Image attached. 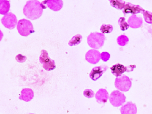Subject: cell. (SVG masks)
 <instances>
[{
    "label": "cell",
    "instance_id": "30bf717a",
    "mask_svg": "<svg viewBox=\"0 0 152 114\" xmlns=\"http://www.w3.org/2000/svg\"><path fill=\"white\" fill-rule=\"evenodd\" d=\"M108 67L105 65L95 67L92 69V70L89 74L90 78L93 81H97L103 74L107 71Z\"/></svg>",
    "mask_w": 152,
    "mask_h": 114
},
{
    "label": "cell",
    "instance_id": "ba28073f",
    "mask_svg": "<svg viewBox=\"0 0 152 114\" xmlns=\"http://www.w3.org/2000/svg\"><path fill=\"white\" fill-rule=\"evenodd\" d=\"M144 11V9L140 6L133 5L130 2L126 3L122 10V12L124 15H126L129 13L133 15H136V14L143 13Z\"/></svg>",
    "mask_w": 152,
    "mask_h": 114
},
{
    "label": "cell",
    "instance_id": "d4e9b609",
    "mask_svg": "<svg viewBox=\"0 0 152 114\" xmlns=\"http://www.w3.org/2000/svg\"><path fill=\"white\" fill-rule=\"evenodd\" d=\"M101 59L104 62H107L108 61L110 57V55L109 53L107 52H102L101 54Z\"/></svg>",
    "mask_w": 152,
    "mask_h": 114
},
{
    "label": "cell",
    "instance_id": "ffe728a7",
    "mask_svg": "<svg viewBox=\"0 0 152 114\" xmlns=\"http://www.w3.org/2000/svg\"><path fill=\"white\" fill-rule=\"evenodd\" d=\"M100 30L103 34L106 33H110L113 31V26L110 24H103L101 26Z\"/></svg>",
    "mask_w": 152,
    "mask_h": 114
},
{
    "label": "cell",
    "instance_id": "603a6c76",
    "mask_svg": "<svg viewBox=\"0 0 152 114\" xmlns=\"http://www.w3.org/2000/svg\"><path fill=\"white\" fill-rule=\"evenodd\" d=\"M143 15L144 17L145 21L148 23H152V13L149 11L145 10L143 12Z\"/></svg>",
    "mask_w": 152,
    "mask_h": 114
},
{
    "label": "cell",
    "instance_id": "9c48e42d",
    "mask_svg": "<svg viewBox=\"0 0 152 114\" xmlns=\"http://www.w3.org/2000/svg\"><path fill=\"white\" fill-rule=\"evenodd\" d=\"M101 54L98 50H89L85 56L86 60L91 64H96L101 59Z\"/></svg>",
    "mask_w": 152,
    "mask_h": 114
},
{
    "label": "cell",
    "instance_id": "6da1fadb",
    "mask_svg": "<svg viewBox=\"0 0 152 114\" xmlns=\"http://www.w3.org/2000/svg\"><path fill=\"white\" fill-rule=\"evenodd\" d=\"M45 6L37 0H31L26 2L23 8V14L27 18L31 20L38 19L43 13Z\"/></svg>",
    "mask_w": 152,
    "mask_h": 114
},
{
    "label": "cell",
    "instance_id": "ac0fdd59",
    "mask_svg": "<svg viewBox=\"0 0 152 114\" xmlns=\"http://www.w3.org/2000/svg\"><path fill=\"white\" fill-rule=\"evenodd\" d=\"M110 5L118 10H122L125 5V2L121 0H110Z\"/></svg>",
    "mask_w": 152,
    "mask_h": 114
},
{
    "label": "cell",
    "instance_id": "9a60e30c",
    "mask_svg": "<svg viewBox=\"0 0 152 114\" xmlns=\"http://www.w3.org/2000/svg\"><path fill=\"white\" fill-rule=\"evenodd\" d=\"M34 97V92L31 89H23L21 91L19 99L25 102H29Z\"/></svg>",
    "mask_w": 152,
    "mask_h": 114
},
{
    "label": "cell",
    "instance_id": "44dd1931",
    "mask_svg": "<svg viewBox=\"0 0 152 114\" xmlns=\"http://www.w3.org/2000/svg\"><path fill=\"white\" fill-rule=\"evenodd\" d=\"M117 41L119 45L124 46L128 43L129 39L125 35H121L117 38Z\"/></svg>",
    "mask_w": 152,
    "mask_h": 114
},
{
    "label": "cell",
    "instance_id": "52a82bcc",
    "mask_svg": "<svg viewBox=\"0 0 152 114\" xmlns=\"http://www.w3.org/2000/svg\"><path fill=\"white\" fill-rule=\"evenodd\" d=\"M1 23L7 29H13L16 25H17L18 22L15 14L12 13H8L2 18Z\"/></svg>",
    "mask_w": 152,
    "mask_h": 114
},
{
    "label": "cell",
    "instance_id": "5b68a950",
    "mask_svg": "<svg viewBox=\"0 0 152 114\" xmlns=\"http://www.w3.org/2000/svg\"><path fill=\"white\" fill-rule=\"evenodd\" d=\"M39 62L43 65L44 68L48 71H52L56 68L55 62L49 58L46 50H42L41 51L39 57Z\"/></svg>",
    "mask_w": 152,
    "mask_h": 114
},
{
    "label": "cell",
    "instance_id": "5bb4252c",
    "mask_svg": "<svg viewBox=\"0 0 152 114\" xmlns=\"http://www.w3.org/2000/svg\"><path fill=\"white\" fill-rule=\"evenodd\" d=\"M95 97L99 103H105L109 98V94L105 89H101L96 93Z\"/></svg>",
    "mask_w": 152,
    "mask_h": 114
},
{
    "label": "cell",
    "instance_id": "4fadbf2b",
    "mask_svg": "<svg viewBox=\"0 0 152 114\" xmlns=\"http://www.w3.org/2000/svg\"><path fill=\"white\" fill-rule=\"evenodd\" d=\"M128 25L133 29H137L140 28L142 24V19L140 17L136 15H131L128 21Z\"/></svg>",
    "mask_w": 152,
    "mask_h": 114
},
{
    "label": "cell",
    "instance_id": "f1b7e54d",
    "mask_svg": "<svg viewBox=\"0 0 152 114\" xmlns=\"http://www.w3.org/2000/svg\"></svg>",
    "mask_w": 152,
    "mask_h": 114
},
{
    "label": "cell",
    "instance_id": "d6986e66",
    "mask_svg": "<svg viewBox=\"0 0 152 114\" xmlns=\"http://www.w3.org/2000/svg\"><path fill=\"white\" fill-rule=\"evenodd\" d=\"M82 39H83V37L81 35L77 34L70 40L68 43L69 45L70 46L78 45L81 43Z\"/></svg>",
    "mask_w": 152,
    "mask_h": 114
},
{
    "label": "cell",
    "instance_id": "7c38bea8",
    "mask_svg": "<svg viewBox=\"0 0 152 114\" xmlns=\"http://www.w3.org/2000/svg\"><path fill=\"white\" fill-rule=\"evenodd\" d=\"M120 111L121 114H136L137 107L135 103H133L132 102H129L126 105L121 107L120 108Z\"/></svg>",
    "mask_w": 152,
    "mask_h": 114
},
{
    "label": "cell",
    "instance_id": "277c9868",
    "mask_svg": "<svg viewBox=\"0 0 152 114\" xmlns=\"http://www.w3.org/2000/svg\"><path fill=\"white\" fill-rule=\"evenodd\" d=\"M115 87L120 91L124 92H127L129 90L132 82L129 78L126 76H122L117 77L114 82Z\"/></svg>",
    "mask_w": 152,
    "mask_h": 114
},
{
    "label": "cell",
    "instance_id": "8992f818",
    "mask_svg": "<svg viewBox=\"0 0 152 114\" xmlns=\"http://www.w3.org/2000/svg\"><path fill=\"white\" fill-rule=\"evenodd\" d=\"M126 97L120 91H113L109 96L110 103L114 107L122 106L125 102Z\"/></svg>",
    "mask_w": 152,
    "mask_h": 114
},
{
    "label": "cell",
    "instance_id": "4316f807",
    "mask_svg": "<svg viewBox=\"0 0 152 114\" xmlns=\"http://www.w3.org/2000/svg\"><path fill=\"white\" fill-rule=\"evenodd\" d=\"M136 68V65H130L129 66H126V71L127 72H129V71H132L134 68Z\"/></svg>",
    "mask_w": 152,
    "mask_h": 114
},
{
    "label": "cell",
    "instance_id": "7a4b0ae2",
    "mask_svg": "<svg viewBox=\"0 0 152 114\" xmlns=\"http://www.w3.org/2000/svg\"><path fill=\"white\" fill-rule=\"evenodd\" d=\"M105 37L104 34L97 32L91 33L88 37L87 41L89 46L96 49H99L102 47L104 44Z\"/></svg>",
    "mask_w": 152,
    "mask_h": 114
},
{
    "label": "cell",
    "instance_id": "484cf974",
    "mask_svg": "<svg viewBox=\"0 0 152 114\" xmlns=\"http://www.w3.org/2000/svg\"><path fill=\"white\" fill-rule=\"evenodd\" d=\"M26 57L25 56H23L21 54H18L15 57V60L18 62L20 63H23L26 60Z\"/></svg>",
    "mask_w": 152,
    "mask_h": 114
},
{
    "label": "cell",
    "instance_id": "7402d4cb",
    "mask_svg": "<svg viewBox=\"0 0 152 114\" xmlns=\"http://www.w3.org/2000/svg\"><path fill=\"white\" fill-rule=\"evenodd\" d=\"M118 24L121 30L122 31L126 30L129 27L128 23L125 21V18L124 17H121L118 20Z\"/></svg>",
    "mask_w": 152,
    "mask_h": 114
},
{
    "label": "cell",
    "instance_id": "cb8c5ba5",
    "mask_svg": "<svg viewBox=\"0 0 152 114\" xmlns=\"http://www.w3.org/2000/svg\"><path fill=\"white\" fill-rule=\"evenodd\" d=\"M84 95L88 98H91L94 96V92L90 89H86L84 91Z\"/></svg>",
    "mask_w": 152,
    "mask_h": 114
},
{
    "label": "cell",
    "instance_id": "2e32d148",
    "mask_svg": "<svg viewBox=\"0 0 152 114\" xmlns=\"http://www.w3.org/2000/svg\"><path fill=\"white\" fill-rule=\"evenodd\" d=\"M110 70L112 71V73L114 76L116 77H118V76H121L122 74L125 71H126V67H125L121 64L118 63L112 66Z\"/></svg>",
    "mask_w": 152,
    "mask_h": 114
},
{
    "label": "cell",
    "instance_id": "8fae6325",
    "mask_svg": "<svg viewBox=\"0 0 152 114\" xmlns=\"http://www.w3.org/2000/svg\"><path fill=\"white\" fill-rule=\"evenodd\" d=\"M45 6L46 5L49 8L53 11H59L63 7V1L62 0H48L42 2Z\"/></svg>",
    "mask_w": 152,
    "mask_h": 114
},
{
    "label": "cell",
    "instance_id": "3957f363",
    "mask_svg": "<svg viewBox=\"0 0 152 114\" xmlns=\"http://www.w3.org/2000/svg\"><path fill=\"white\" fill-rule=\"evenodd\" d=\"M17 29L19 34L23 37H27L31 33H34L32 23L26 19L20 20L18 22Z\"/></svg>",
    "mask_w": 152,
    "mask_h": 114
},
{
    "label": "cell",
    "instance_id": "e0dca14e",
    "mask_svg": "<svg viewBox=\"0 0 152 114\" xmlns=\"http://www.w3.org/2000/svg\"><path fill=\"white\" fill-rule=\"evenodd\" d=\"M10 8V1L7 0H0V14L6 15L9 13Z\"/></svg>",
    "mask_w": 152,
    "mask_h": 114
},
{
    "label": "cell",
    "instance_id": "83f0119b",
    "mask_svg": "<svg viewBox=\"0 0 152 114\" xmlns=\"http://www.w3.org/2000/svg\"><path fill=\"white\" fill-rule=\"evenodd\" d=\"M3 37H4V34H3V33L1 31V30H0V41L2 39Z\"/></svg>",
    "mask_w": 152,
    "mask_h": 114
}]
</instances>
